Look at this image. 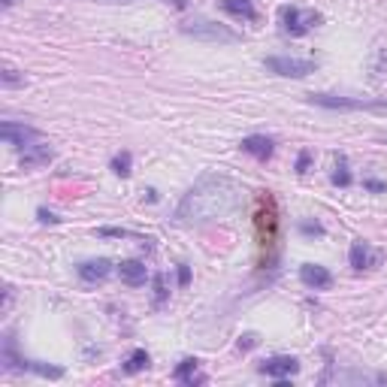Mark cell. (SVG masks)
Wrapping results in <instances>:
<instances>
[{
  "instance_id": "1",
  "label": "cell",
  "mask_w": 387,
  "mask_h": 387,
  "mask_svg": "<svg viewBox=\"0 0 387 387\" xmlns=\"http://www.w3.org/2000/svg\"><path fill=\"white\" fill-rule=\"evenodd\" d=\"M242 200V188L224 173H206L188 188V194L179 200L173 221L181 227H197V224H209L218 218L230 215Z\"/></svg>"
},
{
  "instance_id": "2",
  "label": "cell",
  "mask_w": 387,
  "mask_h": 387,
  "mask_svg": "<svg viewBox=\"0 0 387 387\" xmlns=\"http://www.w3.org/2000/svg\"><path fill=\"white\" fill-rule=\"evenodd\" d=\"M312 106H321V109H348V112H360V109H387V100H375V97H342V94H309L306 97Z\"/></svg>"
},
{
  "instance_id": "3",
  "label": "cell",
  "mask_w": 387,
  "mask_h": 387,
  "mask_svg": "<svg viewBox=\"0 0 387 387\" xmlns=\"http://www.w3.org/2000/svg\"><path fill=\"white\" fill-rule=\"evenodd\" d=\"M181 34L194 36V40H200V43H239L242 40L233 27L221 25V21H206V19L191 21V25H181Z\"/></svg>"
},
{
  "instance_id": "4",
  "label": "cell",
  "mask_w": 387,
  "mask_h": 387,
  "mask_svg": "<svg viewBox=\"0 0 387 387\" xmlns=\"http://www.w3.org/2000/svg\"><path fill=\"white\" fill-rule=\"evenodd\" d=\"M263 67L276 76H285V79H306L309 73H315V60L287 58V55H272V58L263 60Z\"/></svg>"
},
{
  "instance_id": "5",
  "label": "cell",
  "mask_w": 387,
  "mask_h": 387,
  "mask_svg": "<svg viewBox=\"0 0 387 387\" xmlns=\"http://www.w3.org/2000/svg\"><path fill=\"white\" fill-rule=\"evenodd\" d=\"M321 25V12H302L300 6H282V30L287 36H302Z\"/></svg>"
},
{
  "instance_id": "6",
  "label": "cell",
  "mask_w": 387,
  "mask_h": 387,
  "mask_svg": "<svg viewBox=\"0 0 387 387\" xmlns=\"http://www.w3.org/2000/svg\"><path fill=\"white\" fill-rule=\"evenodd\" d=\"M0 136H3L6 146L27 148L30 142L40 140V131H36V127H30V124H19V121H3V124H0Z\"/></svg>"
},
{
  "instance_id": "7",
  "label": "cell",
  "mask_w": 387,
  "mask_h": 387,
  "mask_svg": "<svg viewBox=\"0 0 387 387\" xmlns=\"http://www.w3.org/2000/svg\"><path fill=\"white\" fill-rule=\"evenodd\" d=\"M257 369H261L263 375L285 382V378H291V375H297V373H300V360H297V357H291V354H276V357H267V360H263Z\"/></svg>"
},
{
  "instance_id": "8",
  "label": "cell",
  "mask_w": 387,
  "mask_h": 387,
  "mask_svg": "<svg viewBox=\"0 0 387 387\" xmlns=\"http://www.w3.org/2000/svg\"><path fill=\"white\" fill-rule=\"evenodd\" d=\"M300 282L312 287V291H327V287H333V272L327 267H321V263H302Z\"/></svg>"
},
{
  "instance_id": "9",
  "label": "cell",
  "mask_w": 387,
  "mask_h": 387,
  "mask_svg": "<svg viewBox=\"0 0 387 387\" xmlns=\"http://www.w3.org/2000/svg\"><path fill=\"white\" fill-rule=\"evenodd\" d=\"M112 272V263L106 261V257H97V261H82L79 267H76V276L82 278L85 285H100L109 278Z\"/></svg>"
},
{
  "instance_id": "10",
  "label": "cell",
  "mask_w": 387,
  "mask_h": 387,
  "mask_svg": "<svg viewBox=\"0 0 387 387\" xmlns=\"http://www.w3.org/2000/svg\"><path fill=\"white\" fill-rule=\"evenodd\" d=\"M55 157V151H52V146H45V142H30V146L21 151V157H19V164H21V170H40V166H45Z\"/></svg>"
},
{
  "instance_id": "11",
  "label": "cell",
  "mask_w": 387,
  "mask_h": 387,
  "mask_svg": "<svg viewBox=\"0 0 387 387\" xmlns=\"http://www.w3.org/2000/svg\"><path fill=\"white\" fill-rule=\"evenodd\" d=\"M378 261H382V254L373 252V248H369V242H363V239L354 242L351 252H348V263H351V269H357V272L378 267Z\"/></svg>"
},
{
  "instance_id": "12",
  "label": "cell",
  "mask_w": 387,
  "mask_h": 387,
  "mask_svg": "<svg viewBox=\"0 0 387 387\" xmlns=\"http://www.w3.org/2000/svg\"><path fill=\"white\" fill-rule=\"evenodd\" d=\"M239 146L245 155L257 157V161H269L272 151H276V140H272V136H263V133H254V136H245Z\"/></svg>"
},
{
  "instance_id": "13",
  "label": "cell",
  "mask_w": 387,
  "mask_h": 387,
  "mask_svg": "<svg viewBox=\"0 0 387 387\" xmlns=\"http://www.w3.org/2000/svg\"><path fill=\"white\" fill-rule=\"evenodd\" d=\"M118 276L127 287H142L148 278V267L142 261H121L118 263Z\"/></svg>"
},
{
  "instance_id": "14",
  "label": "cell",
  "mask_w": 387,
  "mask_h": 387,
  "mask_svg": "<svg viewBox=\"0 0 387 387\" xmlns=\"http://www.w3.org/2000/svg\"><path fill=\"white\" fill-rule=\"evenodd\" d=\"M173 378L176 382H181V384H200V382H206V375H200V360L197 357H185L179 363L176 369H173Z\"/></svg>"
},
{
  "instance_id": "15",
  "label": "cell",
  "mask_w": 387,
  "mask_h": 387,
  "mask_svg": "<svg viewBox=\"0 0 387 387\" xmlns=\"http://www.w3.org/2000/svg\"><path fill=\"white\" fill-rule=\"evenodd\" d=\"M221 10H224L227 15H236V19L257 21V6H254V0H221Z\"/></svg>"
},
{
  "instance_id": "16",
  "label": "cell",
  "mask_w": 387,
  "mask_h": 387,
  "mask_svg": "<svg viewBox=\"0 0 387 387\" xmlns=\"http://www.w3.org/2000/svg\"><path fill=\"white\" fill-rule=\"evenodd\" d=\"M148 366H151V357H148L146 348H133V351L124 357V366L121 369H124L127 375H136V373H142V369H148Z\"/></svg>"
},
{
  "instance_id": "17",
  "label": "cell",
  "mask_w": 387,
  "mask_h": 387,
  "mask_svg": "<svg viewBox=\"0 0 387 387\" xmlns=\"http://www.w3.org/2000/svg\"><path fill=\"white\" fill-rule=\"evenodd\" d=\"M112 173H115V176H121V179H127L131 176V166H133V157H131V151H118L115 157H112Z\"/></svg>"
},
{
  "instance_id": "18",
  "label": "cell",
  "mask_w": 387,
  "mask_h": 387,
  "mask_svg": "<svg viewBox=\"0 0 387 387\" xmlns=\"http://www.w3.org/2000/svg\"><path fill=\"white\" fill-rule=\"evenodd\" d=\"M333 185H339V188H348L351 185V173H348V161H345V155H339L336 157V173L330 176Z\"/></svg>"
},
{
  "instance_id": "19",
  "label": "cell",
  "mask_w": 387,
  "mask_h": 387,
  "mask_svg": "<svg viewBox=\"0 0 387 387\" xmlns=\"http://www.w3.org/2000/svg\"><path fill=\"white\" fill-rule=\"evenodd\" d=\"M0 79H3L6 88H21V85H25V76H19V70H12V67H3Z\"/></svg>"
},
{
  "instance_id": "20",
  "label": "cell",
  "mask_w": 387,
  "mask_h": 387,
  "mask_svg": "<svg viewBox=\"0 0 387 387\" xmlns=\"http://www.w3.org/2000/svg\"><path fill=\"white\" fill-rule=\"evenodd\" d=\"M166 294H170V291H166V282H164L161 272H157V276H155V306H161V302L166 300Z\"/></svg>"
},
{
  "instance_id": "21",
  "label": "cell",
  "mask_w": 387,
  "mask_h": 387,
  "mask_svg": "<svg viewBox=\"0 0 387 387\" xmlns=\"http://www.w3.org/2000/svg\"><path fill=\"white\" fill-rule=\"evenodd\" d=\"M363 188L373 191V194H387V185L384 181H378V179H363Z\"/></svg>"
},
{
  "instance_id": "22",
  "label": "cell",
  "mask_w": 387,
  "mask_h": 387,
  "mask_svg": "<svg viewBox=\"0 0 387 387\" xmlns=\"http://www.w3.org/2000/svg\"><path fill=\"white\" fill-rule=\"evenodd\" d=\"M100 236H131V230H124V227H103Z\"/></svg>"
},
{
  "instance_id": "23",
  "label": "cell",
  "mask_w": 387,
  "mask_h": 387,
  "mask_svg": "<svg viewBox=\"0 0 387 387\" xmlns=\"http://www.w3.org/2000/svg\"><path fill=\"white\" fill-rule=\"evenodd\" d=\"M36 218H40L43 224H58V221H60L55 212H49V209H40V212H36Z\"/></svg>"
},
{
  "instance_id": "24",
  "label": "cell",
  "mask_w": 387,
  "mask_h": 387,
  "mask_svg": "<svg viewBox=\"0 0 387 387\" xmlns=\"http://www.w3.org/2000/svg\"><path fill=\"white\" fill-rule=\"evenodd\" d=\"M100 3H133V0H100ZM164 3H173V6H179V10H185L188 0H164Z\"/></svg>"
},
{
  "instance_id": "25",
  "label": "cell",
  "mask_w": 387,
  "mask_h": 387,
  "mask_svg": "<svg viewBox=\"0 0 387 387\" xmlns=\"http://www.w3.org/2000/svg\"><path fill=\"white\" fill-rule=\"evenodd\" d=\"M309 161H312V155H309V151H302V155L297 157V173H300V176L309 170Z\"/></svg>"
},
{
  "instance_id": "26",
  "label": "cell",
  "mask_w": 387,
  "mask_h": 387,
  "mask_svg": "<svg viewBox=\"0 0 387 387\" xmlns=\"http://www.w3.org/2000/svg\"><path fill=\"white\" fill-rule=\"evenodd\" d=\"M188 282H191V269H188V263H179V285L185 287Z\"/></svg>"
},
{
  "instance_id": "27",
  "label": "cell",
  "mask_w": 387,
  "mask_h": 387,
  "mask_svg": "<svg viewBox=\"0 0 387 387\" xmlns=\"http://www.w3.org/2000/svg\"><path fill=\"white\" fill-rule=\"evenodd\" d=\"M302 230H306V233H318V236H321L324 227L321 224H302Z\"/></svg>"
},
{
  "instance_id": "28",
  "label": "cell",
  "mask_w": 387,
  "mask_h": 387,
  "mask_svg": "<svg viewBox=\"0 0 387 387\" xmlns=\"http://www.w3.org/2000/svg\"><path fill=\"white\" fill-rule=\"evenodd\" d=\"M15 3V0H3V6H12Z\"/></svg>"
}]
</instances>
